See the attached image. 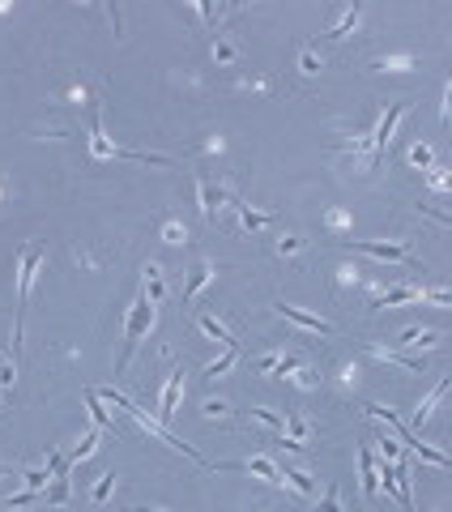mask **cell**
Instances as JSON below:
<instances>
[{
	"mask_svg": "<svg viewBox=\"0 0 452 512\" xmlns=\"http://www.w3.org/2000/svg\"><path fill=\"white\" fill-rule=\"evenodd\" d=\"M200 333H205V337H214V341H222L226 350H231V346H239V341L231 337V329H226V325H218L214 316H200Z\"/></svg>",
	"mask_w": 452,
	"mask_h": 512,
	"instance_id": "15",
	"label": "cell"
},
{
	"mask_svg": "<svg viewBox=\"0 0 452 512\" xmlns=\"http://www.w3.org/2000/svg\"><path fill=\"white\" fill-rule=\"evenodd\" d=\"M86 406H90V419H94V427H98V431H103V427H115V423H111V414H107V406L98 401L94 388H86Z\"/></svg>",
	"mask_w": 452,
	"mask_h": 512,
	"instance_id": "16",
	"label": "cell"
},
{
	"mask_svg": "<svg viewBox=\"0 0 452 512\" xmlns=\"http://www.w3.org/2000/svg\"><path fill=\"white\" fill-rule=\"evenodd\" d=\"M320 512H341V504H337V491H329L320 500Z\"/></svg>",
	"mask_w": 452,
	"mask_h": 512,
	"instance_id": "32",
	"label": "cell"
},
{
	"mask_svg": "<svg viewBox=\"0 0 452 512\" xmlns=\"http://www.w3.org/2000/svg\"><path fill=\"white\" fill-rule=\"evenodd\" d=\"M414 299H426V290H418V286H397V290H384V295H375L371 307H397V303H414Z\"/></svg>",
	"mask_w": 452,
	"mask_h": 512,
	"instance_id": "11",
	"label": "cell"
},
{
	"mask_svg": "<svg viewBox=\"0 0 452 512\" xmlns=\"http://www.w3.org/2000/svg\"><path fill=\"white\" fill-rule=\"evenodd\" d=\"M5 474H13V466H0V478H5Z\"/></svg>",
	"mask_w": 452,
	"mask_h": 512,
	"instance_id": "35",
	"label": "cell"
},
{
	"mask_svg": "<svg viewBox=\"0 0 452 512\" xmlns=\"http://www.w3.org/2000/svg\"><path fill=\"white\" fill-rule=\"evenodd\" d=\"M180 393H184V372H171L167 376V388H162V406H158V423L167 427V419L180 410Z\"/></svg>",
	"mask_w": 452,
	"mask_h": 512,
	"instance_id": "7",
	"label": "cell"
},
{
	"mask_svg": "<svg viewBox=\"0 0 452 512\" xmlns=\"http://www.w3.org/2000/svg\"><path fill=\"white\" fill-rule=\"evenodd\" d=\"M444 393H448V376H440V380H435V388H431V393H426V397L418 401V410H414V423H418V427H422L426 419H431V410L440 406V397H444Z\"/></svg>",
	"mask_w": 452,
	"mask_h": 512,
	"instance_id": "13",
	"label": "cell"
},
{
	"mask_svg": "<svg viewBox=\"0 0 452 512\" xmlns=\"http://www.w3.org/2000/svg\"><path fill=\"white\" fill-rule=\"evenodd\" d=\"M47 478H52V470H30V474H26V486H30V491H43Z\"/></svg>",
	"mask_w": 452,
	"mask_h": 512,
	"instance_id": "27",
	"label": "cell"
},
{
	"mask_svg": "<svg viewBox=\"0 0 452 512\" xmlns=\"http://www.w3.org/2000/svg\"><path fill=\"white\" fill-rule=\"evenodd\" d=\"M231 205L239 209V218H243V227H247V231H256V227H265V222H269V218H273V214H261V209H252V205H243L239 197H231Z\"/></svg>",
	"mask_w": 452,
	"mask_h": 512,
	"instance_id": "17",
	"label": "cell"
},
{
	"mask_svg": "<svg viewBox=\"0 0 452 512\" xmlns=\"http://www.w3.org/2000/svg\"><path fill=\"white\" fill-rule=\"evenodd\" d=\"M235 359H239V346H231V350H226V354L218 359V363H209V368H205V376H222V372H226V368H231V363H235Z\"/></svg>",
	"mask_w": 452,
	"mask_h": 512,
	"instance_id": "26",
	"label": "cell"
},
{
	"mask_svg": "<svg viewBox=\"0 0 452 512\" xmlns=\"http://www.w3.org/2000/svg\"><path fill=\"white\" fill-rule=\"evenodd\" d=\"M94 448H98V431H90V435H86V440H82L77 448H73V453L64 457V461H68V470H73V466H82V461H86V457H94Z\"/></svg>",
	"mask_w": 452,
	"mask_h": 512,
	"instance_id": "18",
	"label": "cell"
},
{
	"mask_svg": "<svg viewBox=\"0 0 452 512\" xmlns=\"http://www.w3.org/2000/svg\"><path fill=\"white\" fill-rule=\"evenodd\" d=\"M252 419L265 423V427H273V431H286V419H282V414H273V410H252Z\"/></svg>",
	"mask_w": 452,
	"mask_h": 512,
	"instance_id": "25",
	"label": "cell"
},
{
	"mask_svg": "<svg viewBox=\"0 0 452 512\" xmlns=\"http://www.w3.org/2000/svg\"><path fill=\"white\" fill-rule=\"evenodd\" d=\"M406 107H410V103H393V107H388V115L380 120V129H375V137H371V167H375V162L384 158L388 141H393V133H397V120L406 115Z\"/></svg>",
	"mask_w": 452,
	"mask_h": 512,
	"instance_id": "5",
	"label": "cell"
},
{
	"mask_svg": "<svg viewBox=\"0 0 452 512\" xmlns=\"http://www.w3.org/2000/svg\"><path fill=\"white\" fill-rule=\"evenodd\" d=\"M359 17H363V9H359V5H355V9H346V13H341V21L329 30V39H346L350 30H355V21H359Z\"/></svg>",
	"mask_w": 452,
	"mask_h": 512,
	"instance_id": "23",
	"label": "cell"
},
{
	"mask_svg": "<svg viewBox=\"0 0 452 512\" xmlns=\"http://www.w3.org/2000/svg\"><path fill=\"white\" fill-rule=\"evenodd\" d=\"M341 248H355V252H367L375 260H393V265H414L418 269V256L406 248V243H371V239H337Z\"/></svg>",
	"mask_w": 452,
	"mask_h": 512,
	"instance_id": "3",
	"label": "cell"
},
{
	"mask_svg": "<svg viewBox=\"0 0 452 512\" xmlns=\"http://www.w3.org/2000/svg\"><path fill=\"white\" fill-rule=\"evenodd\" d=\"M145 299L149 303L162 299V274H158V265H149V269H145Z\"/></svg>",
	"mask_w": 452,
	"mask_h": 512,
	"instance_id": "22",
	"label": "cell"
},
{
	"mask_svg": "<svg viewBox=\"0 0 452 512\" xmlns=\"http://www.w3.org/2000/svg\"><path fill=\"white\" fill-rule=\"evenodd\" d=\"M278 474H282V482L290 478V482H294V486H299V491H303V495H312V491H316V482H312V478H308L303 470H290V466H286V470H278Z\"/></svg>",
	"mask_w": 452,
	"mask_h": 512,
	"instance_id": "24",
	"label": "cell"
},
{
	"mask_svg": "<svg viewBox=\"0 0 452 512\" xmlns=\"http://www.w3.org/2000/svg\"><path fill=\"white\" fill-rule=\"evenodd\" d=\"M149 329H154V303H149V299H145V290H141V295L133 299V307H129V325H124V354L115 359V376L129 368L133 350L141 346V337H145Z\"/></svg>",
	"mask_w": 452,
	"mask_h": 512,
	"instance_id": "1",
	"label": "cell"
},
{
	"mask_svg": "<svg viewBox=\"0 0 452 512\" xmlns=\"http://www.w3.org/2000/svg\"><path fill=\"white\" fill-rule=\"evenodd\" d=\"M286 427H290V435H286V440H294V444H308V435H312V431H308V423H303V414H294V410H290V414H286Z\"/></svg>",
	"mask_w": 452,
	"mask_h": 512,
	"instance_id": "21",
	"label": "cell"
},
{
	"mask_svg": "<svg viewBox=\"0 0 452 512\" xmlns=\"http://www.w3.org/2000/svg\"><path fill=\"white\" fill-rule=\"evenodd\" d=\"M90 154L94 158H133V162H167L158 154H129V150H120V145H111L103 137V124H98V107H90Z\"/></svg>",
	"mask_w": 452,
	"mask_h": 512,
	"instance_id": "4",
	"label": "cell"
},
{
	"mask_svg": "<svg viewBox=\"0 0 452 512\" xmlns=\"http://www.w3.org/2000/svg\"><path fill=\"white\" fill-rule=\"evenodd\" d=\"M278 312L286 316V321H294L299 329H312V333H324V337L333 333V325H329V321H320V316H312V312H303V307H290V303H282Z\"/></svg>",
	"mask_w": 452,
	"mask_h": 512,
	"instance_id": "9",
	"label": "cell"
},
{
	"mask_svg": "<svg viewBox=\"0 0 452 512\" xmlns=\"http://www.w3.org/2000/svg\"><path fill=\"white\" fill-rule=\"evenodd\" d=\"M222 470H247V474H261V478H269V482H282L278 466H273L269 457H247V461H231V466H222Z\"/></svg>",
	"mask_w": 452,
	"mask_h": 512,
	"instance_id": "10",
	"label": "cell"
},
{
	"mask_svg": "<svg viewBox=\"0 0 452 512\" xmlns=\"http://www.w3.org/2000/svg\"><path fill=\"white\" fill-rule=\"evenodd\" d=\"M303 73H320V60L312 52H303Z\"/></svg>",
	"mask_w": 452,
	"mask_h": 512,
	"instance_id": "33",
	"label": "cell"
},
{
	"mask_svg": "<svg viewBox=\"0 0 452 512\" xmlns=\"http://www.w3.org/2000/svg\"><path fill=\"white\" fill-rule=\"evenodd\" d=\"M375 444H380V453H384V461H397V453H401V444L393 440V435H380V440H375Z\"/></svg>",
	"mask_w": 452,
	"mask_h": 512,
	"instance_id": "28",
	"label": "cell"
},
{
	"mask_svg": "<svg viewBox=\"0 0 452 512\" xmlns=\"http://www.w3.org/2000/svg\"><path fill=\"white\" fill-rule=\"evenodd\" d=\"M43 256H47L43 243H30V248L21 252V274H17V303H21V307L30 303V286H35V274H39ZM21 307H17V321H21ZM13 337H21V329H17V325H13Z\"/></svg>",
	"mask_w": 452,
	"mask_h": 512,
	"instance_id": "2",
	"label": "cell"
},
{
	"mask_svg": "<svg viewBox=\"0 0 452 512\" xmlns=\"http://www.w3.org/2000/svg\"><path fill=\"white\" fill-rule=\"evenodd\" d=\"M359 461H363V495L371 500V495H375V457H371V448H363Z\"/></svg>",
	"mask_w": 452,
	"mask_h": 512,
	"instance_id": "20",
	"label": "cell"
},
{
	"mask_svg": "<svg viewBox=\"0 0 452 512\" xmlns=\"http://www.w3.org/2000/svg\"><path fill=\"white\" fill-rule=\"evenodd\" d=\"M209 274H214V265L209 260H196L192 265V274H188V286H184V307L200 295V290H205V282H209Z\"/></svg>",
	"mask_w": 452,
	"mask_h": 512,
	"instance_id": "12",
	"label": "cell"
},
{
	"mask_svg": "<svg viewBox=\"0 0 452 512\" xmlns=\"http://www.w3.org/2000/svg\"><path fill=\"white\" fill-rule=\"evenodd\" d=\"M111 478H115V474H103V478H98V486H94V500H98V504L111 495Z\"/></svg>",
	"mask_w": 452,
	"mask_h": 512,
	"instance_id": "30",
	"label": "cell"
},
{
	"mask_svg": "<svg viewBox=\"0 0 452 512\" xmlns=\"http://www.w3.org/2000/svg\"><path fill=\"white\" fill-rule=\"evenodd\" d=\"M363 410H367V414H375V419H384V423H388V431H393V440H397V444H406V448H414V444H418V435H414V431H410L406 423H401L393 410H384V406H363Z\"/></svg>",
	"mask_w": 452,
	"mask_h": 512,
	"instance_id": "6",
	"label": "cell"
},
{
	"mask_svg": "<svg viewBox=\"0 0 452 512\" xmlns=\"http://www.w3.org/2000/svg\"><path fill=\"white\" fill-rule=\"evenodd\" d=\"M278 252H282V256H290V252H299V239H282V243H278Z\"/></svg>",
	"mask_w": 452,
	"mask_h": 512,
	"instance_id": "34",
	"label": "cell"
},
{
	"mask_svg": "<svg viewBox=\"0 0 452 512\" xmlns=\"http://www.w3.org/2000/svg\"><path fill=\"white\" fill-rule=\"evenodd\" d=\"M196 197H200V214H205V218H214V209H218L222 201L231 205V192H226V188H214L209 176H200V180H196Z\"/></svg>",
	"mask_w": 452,
	"mask_h": 512,
	"instance_id": "8",
	"label": "cell"
},
{
	"mask_svg": "<svg viewBox=\"0 0 452 512\" xmlns=\"http://www.w3.org/2000/svg\"><path fill=\"white\" fill-rule=\"evenodd\" d=\"M397 341H401V346H431V341H440V333L435 329H406Z\"/></svg>",
	"mask_w": 452,
	"mask_h": 512,
	"instance_id": "19",
	"label": "cell"
},
{
	"mask_svg": "<svg viewBox=\"0 0 452 512\" xmlns=\"http://www.w3.org/2000/svg\"><path fill=\"white\" fill-rule=\"evenodd\" d=\"M410 162H414V167H426V162H431V145H414V150H410Z\"/></svg>",
	"mask_w": 452,
	"mask_h": 512,
	"instance_id": "29",
	"label": "cell"
},
{
	"mask_svg": "<svg viewBox=\"0 0 452 512\" xmlns=\"http://www.w3.org/2000/svg\"><path fill=\"white\" fill-rule=\"evenodd\" d=\"M214 60L231 64V60H235V47H231V43H218V47H214Z\"/></svg>",
	"mask_w": 452,
	"mask_h": 512,
	"instance_id": "31",
	"label": "cell"
},
{
	"mask_svg": "<svg viewBox=\"0 0 452 512\" xmlns=\"http://www.w3.org/2000/svg\"><path fill=\"white\" fill-rule=\"evenodd\" d=\"M371 354H375V359H388V363H401L406 372H422V368H426L418 354H401V350H384V346H371Z\"/></svg>",
	"mask_w": 452,
	"mask_h": 512,
	"instance_id": "14",
	"label": "cell"
}]
</instances>
